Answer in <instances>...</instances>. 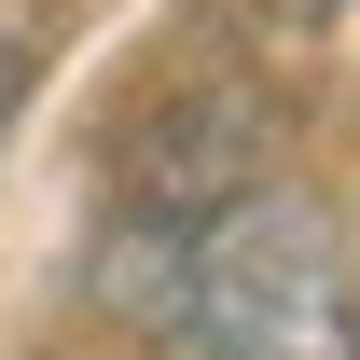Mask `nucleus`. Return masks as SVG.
I'll return each mask as SVG.
<instances>
[{"instance_id": "obj_1", "label": "nucleus", "mask_w": 360, "mask_h": 360, "mask_svg": "<svg viewBox=\"0 0 360 360\" xmlns=\"http://www.w3.org/2000/svg\"><path fill=\"white\" fill-rule=\"evenodd\" d=\"M180 333L194 360H360V264L333 194L250 180L180 250Z\"/></svg>"}, {"instance_id": "obj_3", "label": "nucleus", "mask_w": 360, "mask_h": 360, "mask_svg": "<svg viewBox=\"0 0 360 360\" xmlns=\"http://www.w3.org/2000/svg\"><path fill=\"white\" fill-rule=\"evenodd\" d=\"M14 111H28V42H0V139H14Z\"/></svg>"}, {"instance_id": "obj_2", "label": "nucleus", "mask_w": 360, "mask_h": 360, "mask_svg": "<svg viewBox=\"0 0 360 360\" xmlns=\"http://www.w3.org/2000/svg\"><path fill=\"white\" fill-rule=\"evenodd\" d=\"M250 14H264V28H333L347 0H250Z\"/></svg>"}]
</instances>
